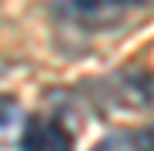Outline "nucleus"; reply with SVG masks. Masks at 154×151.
<instances>
[{
	"label": "nucleus",
	"mask_w": 154,
	"mask_h": 151,
	"mask_svg": "<svg viewBox=\"0 0 154 151\" xmlns=\"http://www.w3.org/2000/svg\"><path fill=\"white\" fill-rule=\"evenodd\" d=\"M121 4H141V0H121Z\"/></svg>",
	"instance_id": "7ed1b4c3"
},
{
	"label": "nucleus",
	"mask_w": 154,
	"mask_h": 151,
	"mask_svg": "<svg viewBox=\"0 0 154 151\" xmlns=\"http://www.w3.org/2000/svg\"><path fill=\"white\" fill-rule=\"evenodd\" d=\"M20 151H70V134L50 118H34L20 138Z\"/></svg>",
	"instance_id": "f257e3e1"
},
{
	"label": "nucleus",
	"mask_w": 154,
	"mask_h": 151,
	"mask_svg": "<svg viewBox=\"0 0 154 151\" xmlns=\"http://www.w3.org/2000/svg\"><path fill=\"white\" fill-rule=\"evenodd\" d=\"M147 134H151V141H154V128H151V131H147Z\"/></svg>",
	"instance_id": "20e7f679"
},
{
	"label": "nucleus",
	"mask_w": 154,
	"mask_h": 151,
	"mask_svg": "<svg viewBox=\"0 0 154 151\" xmlns=\"http://www.w3.org/2000/svg\"><path fill=\"white\" fill-rule=\"evenodd\" d=\"M17 118H20V104H17L10 94H0V131L10 128Z\"/></svg>",
	"instance_id": "f03ea898"
}]
</instances>
